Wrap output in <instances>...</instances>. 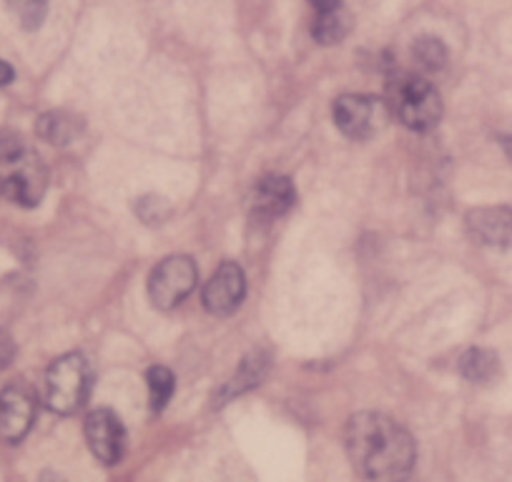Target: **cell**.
Returning a JSON list of instances; mask_svg holds the SVG:
<instances>
[{
	"mask_svg": "<svg viewBox=\"0 0 512 482\" xmlns=\"http://www.w3.org/2000/svg\"><path fill=\"white\" fill-rule=\"evenodd\" d=\"M347 452L367 482H405L412 475L417 447L410 432L382 412H359L347 422Z\"/></svg>",
	"mask_w": 512,
	"mask_h": 482,
	"instance_id": "obj_1",
	"label": "cell"
},
{
	"mask_svg": "<svg viewBox=\"0 0 512 482\" xmlns=\"http://www.w3.org/2000/svg\"><path fill=\"white\" fill-rule=\"evenodd\" d=\"M384 106L402 126L417 131V134L432 131L442 118L440 91L415 73H400V76L390 78Z\"/></svg>",
	"mask_w": 512,
	"mask_h": 482,
	"instance_id": "obj_2",
	"label": "cell"
},
{
	"mask_svg": "<svg viewBox=\"0 0 512 482\" xmlns=\"http://www.w3.org/2000/svg\"><path fill=\"white\" fill-rule=\"evenodd\" d=\"M91 387V367L81 354H63L48 367L46 405L58 415H73L86 402Z\"/></svg>",
	"mask_w": 512,
	"mask_h": 482,
	"instance_id": "obj_3",
	"label": "cell"
},
{
	"mask_svg": "<svg viewBox=\"0 0 512 482\" xmlns=\"http://www.w3.org/2000/svg\"><path fill=\"white\" fill-rule=\"evenodd\" d=\"M199 282V269L191 257L174 254L159 262V267L151 272L149 279V297L154 307L174 309L189 297Z\"/></svg>",
	"mask_w": 512,
	"mask_h": 482,
	"instance_id": "obj_4",
	"label": "cell"
},
{
	"mask_svg": "<svg viewBox=\"0 0 512 482\" xmlns=\"http://www.w3.org/2000/svg\"><path fill=\"white\" fill-rule=\"evenodd\" d=\"M334 124L339 126L347 139L364 141L374 136L387 116L384 101H377L372 96H359V93H347L334 101Z\"/></svg>",
	"mask_w": 512,
	"mask_h": 482,
	"instance_id": "obj_5",
	"label": "cell"
},
{
	"mask_svg": "<svg viewBox=\"0 0 512 482\" xmlns=\"http://www.w3.org/2000/svg\"><path fill=\"white\" fill-rule=\"evenodd\" d=\"M0 174V194L18 206H38L46 191V169L36 154L26 151L16 161L3 164Z\"/></svg>",
	"mask_w": 512,
	"mask_h": 482,
	"instance_id": "obj_6",
	"label": "cell"
},
{
	"mask_svg": "<svg viewBox=\"0 0 512 482\" xmlns=\"http://www.w3.org/2000/svg\"><path fill=\"white\" fill-rule=\"evenodd\" d=\"M36 420V395L26 382H13L0 392V440L21 442Z\"/></svg>",
	"mask_w": 512,
	"mask_h": 482,
	"instance_id": "obj_7",
	"label": "cell"
},
{
	"mask_svg": "<svg viewBox=\"0 0 512 482\" xmlns=\"http://www.w3.org/2000/svg\"><path fill=\"white\" fill-rule=\"evenodd\" d=\"M246 294V277L244 269L236 262H224L219 264L211 279L206 282L204 294V307L206 312L214 314V317H229L236 309L241 307Z\"/></svg>",
	"mask_w": 512,
	"mask_h": 482,
	"instance_id": "obj_8",
	"label": "cell"
},
{
	"mask_svg": "<svg viewBox=\"0 0 512 482\" xmlns=\"http://www.w3.org/2000/svg\"><path fill=\"white\" fill-rule=\"evenodd\" d=\"M83 432H86V442L98 462H103V465H116L121 460L123 447H126V430H123L116 412L93 410L86 417Z\"/></svg>",
	"mask_w": 512,
	"mask_h": 482,
	"instance_id": "obj_9",
	"label": "cell"
},
{
	"mask_svg": "<svg viewBox=\"0 0 512 482\" xmlns=\"http://www.w3.org/2000/svg\"><path fill=\"white\" fill-rule=\"evenodd\" d=\"M467 231L477 244L512 249V206H480L467 214Z\"/></svg>",
	"mask_w": 512,
	"mask_h": 482,
	"instance_id": "obj_10",
	"label": "cell"
},
{
	"mask_svg": "<svg viewBox=\"0 0 512 482\" xmlns=\"http://www.w3.org/2000/svg\"><path fill=\"white\" fill-rule=\"evenodd\" d=\"M294 201H297V189L287 176H267L256 184L251 211H254L256 219L272 221L287 214Z\"/></svg>",
	"mask_w": 512,
	"mask_h": 482,
	"instance_id": "obj_11",
	"label": "cell"
},
{
	"mask_svg": "<svg viewBox=\"0 0 512 482\" xmlns=\"http://www.w3.org/2000/svg\"><path fill=\"white\" fill-rule=\"evenodd\" d=\"M81 118L68 111H51L38 118V136L53 146H66L81 134Z\"/></svg>",
	"mask_w": 512,
	"mask_h": 482,
	"instance_id": "obj_12",
	"label": "cell"
},
{
	"mask_svg": "<svg viewBox=\"0 0 512 482\" xmlns=\"http://www.w3.org/2000/svg\"><path fill=\"white\" fill-rule=\"evenodd\" d=\"M267 365H269L267 354L251 352L249 357H246L244 362L239 365L236 375L226 382L224 390H221V395H219V400H231V397L244 395L246 390H251V387L259 385V382H262V377L267 375Z\"/></svg>",
	"mask_w": 512,
	"mask_h": 482,
	"instance_id": "obj_13",
	"label": "cell"
},
{
	"mask_svg": "<svg viewBox=\"0 0 512 482\" xmlns=\"http://www.w3.org/2000/svg\"><path fill=\"white\" fill-rule=\"evenodd\" d=\"M460 375L477 385H485L500 375V359L492 349L472 347L460 357Z\"/></svg>",
	"mask_w": 512,
	"mask_h": 482,
	"instance_id": "obj_14",
	"label": "cell"
},
{
	"mask_svg": "<svg viewBox=\"0 0 512 482\" xmlns=\"http://www.w3.org/2000/svg\"><path fill=\"white\" fill-rule=\"evenodd\" d=\"M349 33V13L342 6L329 8V11H319V16L314 18L312 36L314 41H319L322 46H334V43L342 41Z\"/></svg>",
	"mask_w": 512,
	"mask_h": 482,
	"instance_id": "obj_15",
	"label": "cell"
},
{
	"mask_svg": "<svg viewBox=\"0 0 512 482\" xmlns=\"http://www.w3.org/2000/svg\"><path fill=\"white\" fill-rule=\"evenodd\" d=\"M412 58H415L417 66L427 73L442 71L447 63V48L440 38L422 36L417 38L415 46H412Z\"/></svg>",
	"mask_w": 512,
	"mask_h": 482,
	"instance_id": "obj_16",
	"label": "cell"
},
{
	"mask_svg": "<svg viewBox=\"0 0 512 482\" xmlns=\"http://www.w3.org/2000/svg\"><path fill=\"white\" fill-rule=\"evenodd\" d=\"M146 380H149L151 410L161 412L166 405H169L171 397H174V390H176L174 375H171V370H166V367H151Z\"/></svg>",
	"mask_w": 512,
	"mask_h": 482,
	"instance_id": "obj_17",
	"label": "cell"
},
{
	"mask_svg": "<svg viewBox=\"0 0 512 482\" xmlns=\"http://www.w3.org/2000/svg\"><path fill=\"white\" fill-rule=\"evenodd\" d=\"M8 8L18 18L21 28L36 31V28H41L43 18H46L48 0H8Z\"/></svg>",
	"mask_w": 512,
	"mask_h": 482,
	"instance_id": "obj_18",
	"label": "cell"
},
{
	"mask_svg": "<svg viewBox=\"0 0 512 482\" xmlns=\"http://www.w3.org/2000/svg\"><path fill=\"white\" fill-rule=\"evenodd\" d=\"M26 144L16 131H0V164L16 161L18 156L26 154Z\"/></svg>",
	"mask_w": 512,
	"mask_h": 482,
	"instance_id": "obj_19",
	"label": "cell"
},
{
	"mask_svg": "<svg viewBox=\"0 0 512 482\" xmlns=\"http://www.w3.org/2000/svg\"><path fill=\"white\" fill-rule=\"evenodd\" d=\"M13 357H16V342L11 339V334L0 329V370H6Z\"/></svg>",
	"mask_w": 512,
	"mask_h": 482,
	"instance_id": "obj_20",
	"label": "cell"
},
{
	"mask_svg": "<svg viewBox=\"0 0 512 482\" xmlns=\"http://www.w3.org/2000/svg\"><path fill=\"white\" fill-rule=\"evenodd\" d=\"M13 78H16V71L6 61H0V86H8Z\"/></svg>",
	"mask_w": 512,
	"mask_h": 482,
	"instance_id": "obj_21",
	"label": "cell"
},
{
	"mask_svg": "<svg viewBox=\"0 0 512 482\" xmlns=\"http://www.w3.org/2000/svg\"><path fill=\"white\" fill-rule=\"evenodd\" d=\"M317 11H329V8L342 6V0H312Z\"/></svg>",
	"mask_w": 512,
	"mask_h": 482,
	"instance_id": "obj_22",
	"label": "cell"
},
{
	"mask_svg": "<svg viewBox=\"0 0 512 482\" xmlns=\"http://www.w3.org/2000/svg\"><path fill=\"white\" fill-rule=\"evenodd\" d=\"M502 144H505V151H507V156H510V161H512V134L507 136V139L502 141Z\"/></svg>",
	"mask_w": 512,
	"mask_h": 482,
	"instance_id": "obj_23",
	"label": "cell"
}]
</instances>
